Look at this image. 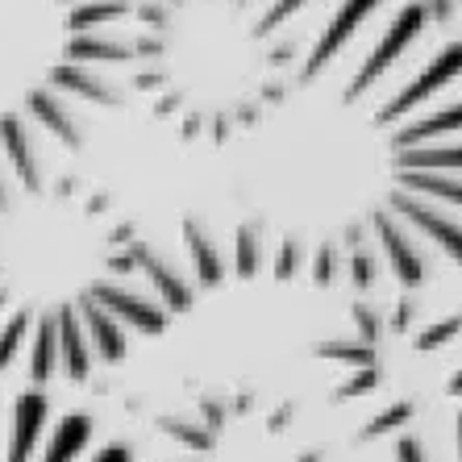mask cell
<instances>
[{"label": "cell", "mask_w": 462, "mask_h": 462, "mask_svg": "<svg viewBox=\"0 0 462 462\" xmlns=\"http://www.w3.org/2000/svg\"><path fill=\"white\" fill-rule=\"evenodd\" d=\"M458 329H462V312H458V317H446V321H438L433 329H425V334L417 337V346H420V350H433V346L450 342V337L458 334Z\"/></svg>", "instance_id": "27"}, {"label": "cell", "mask_w": 462, "mask_h": 462, "mask_svg": "<svg viewBox=\"0 0 462 462\" xmlns=\"http://www.w3.org/2000/svg\"><path fill=\"white\" fill-rule=\"evenodd\" d=\"M92 462H129V450H125V446H105V450H100Z\"/></svg>", "instance_id": "35"}, {"label": "cell", "mask_w": 462, "mask_h": 462, "mask_svg": "<svg viewBox=\"0 0 462 462\" xmlns=\"http://www.w3.org/2000/svg\"><path fill=\"white\" fill-rule=\"evenodd\" d=\"M350 275H355V288H371V283H375V258H371V250H363V246L355 250Z\"/></svg>", "instance_id": "28"}, {"label": "cell", "mask_w": 462, "mask_h": 462, "mask_svg": "<svg viewBox=\"0 0 462 462\" xmlns=\"http://www.w3.org/2000/svg\"><path fill=\"white\" fill-rule=\"evenodd\" d=\"M46 396L30 392V396L17 400V409H13V441H9V462H30L33 446H38V433L46 425Z\"/></svg>", "instance_id": "5"}, {"label": "cell", "mask_w": 462, "mask_h": 462, "mask_svg": "<svg viewBox=\"0 0 462 462\" xmlns=\"http://www.w3.org/2000/svg\"><path fill=\"white\" fill-rule=\"evenodd\" d=\"M54 329H59V358H63L67 375L84 383L88 371H92V358H88V342H84V329L76 325V309H59L54 317Z\"/></svg>", "instance_id": "11"}, {"label": "cell", "mask_w": 462, "mask_h": 462, "mask_svg": "<svg viewBox=\"0 0 462 462\" xmlns=\"http://www.w3.org/2000/svg\"><path fill=\"white\" fill-rule=\"evenodd\" d=\"M450 129H462V105L441 108V113H433V117L412 121L409 129H400V134H396V151H412L417 142L438 138V134H450Z\"/></svg>", "instance_id": "15"}, {"label": "cell", "mask_w": 462, "mask_h": 462, "mask_svg": "<svg viewBox=\"0 0 462 462\" xmlns=\"http://www.w3.org/2000/svg\"><path fill=\"white\" fill-rule=\"evenodd\" d=\"M129 13V0H92V5H79V9H71V17H67V25L76 33L92 30V25H108V22H121Z\"/></svg>", "instance_id": "19"}, {"label": "cell", "mask_w": 462, "mask_h": 462, "mask_svg": "<svg viewBox=\"0 0 462 462\" xmlns=\"http://www.w3.org/2000/svg\"><path fill=\"white\" fill-rule=\"evenodd\" d=\"M458 454H462V412H458Z\"/></svg>", "instance_id": "39"}, {"label": "cell", "mask_w": 462, "mask_h": 462, "mask_svg": "<svg viewBox=\"0 0 462 462\" xmlns=\"http://www.w3.org/2000/svg\"><path fill=\"white\" fill-rule=\"evenodd\" d=\"M183 242H188V250H192V263H196V275H200V283L205 288H217V283L226 280V263H221V254H217L213 242H205V234L188 221V229H183Z\"/></svg>", "instance_id": "16"}, {"label": "cell", "mask_w": 462, "mask_h": 462, "mask_svg": "<svg viewBox=\"0 0 462 462\" xmlns=\"http://www.w3.org/2000/svg\"><path fill=\"white\" fill-rule=\"evenodd\" d=\"M25 329H30V312H17V317L5 325V334H0V371L13 363V355H17V346H22Z\"/></svg>", "instance_id": "23"}, {"label": "cell", "mask_w": 462, "mask_h": 462, "mask_svg": "<svg viewBox=\"0 0 462 462\" xmlns=\"http://www.w3.org/2000/svg\"><path fill=\"white\" fill-rule=\"evenodd\" d=\"M30 113H33L38 121H42V125L51 129L54 138L63 142V146H71V151L79 146V129H76V121L67 117V108L59 105V100L51 97V92H42V88H38V92H30Z\"/></svg>", "instance_id": "14"}, {"label": "cell", "mask_w": 462, "mask_h": 462, "mask_svg": "<svg viewBox=\"0 0 462 462\" xmlns=\"http://www.w3.org/2000/svg\"><path fill=\"white\" fill-rule=\"evenodd\" d=\"M404 183H409L412 192L438 196V200H450V205L462 208V183H458V180H446V175H430V171H404Z\"/></svg>", "instance_id": "21"}, {"label": "cell", "mask_w": 462, "mask_h": 462, "mask_svg": "<svg viewBox=\"0 0 462 462\" xmlns=\"http://www.w3.org/2000/svg\"><path fill=\"white\" fill-rule=\"evenodd\" d=\"M0 146H5V154H9V167L13 175L30 188V192H38L42 188V171H38V159H33V146H30V134H25L22 117H0Z\"/></svg>", "instance_id": "7"}, {"label": "cell", "mask_w": 462, "mask_h": 462, "mask_svg": "<svg viewBox=\"0 0 462 462\" xmlns=\"http://www.w3.org/2000/svg\"><path fill=\"white\" fill-rule=\"evenodd\" d=\"M392 205H396V213L409 217L412 226L425 229L433 242H441V246H446V254H450L454 263L462 267V226H454L450 217L433 213L430 205H420V200H409V196H392Z\"/></svg>", "instance_id": "6"}, {"label": "cell", "mask_w": 462, "mask_h": 462, "mask_svg": "<svg viewBox=\"0 0 462 462\" xmlns=\"http://www.w3.org/2000/svg\"><path fill=\"white\" fill-rule=\"evenodd\" d=\"M88 300H97L108 317H121V321L138 325L142 334H159L162 325H167V312L154 309V304L138 300L134 291H121V288H108V283H97V288L88 291Z\"/></svg>", "instance_id": "4"}, {"label": "cell", "mask_w": 462, "mask_h": 462, "mask_svg": "<svg viewBox=\"0 0 462 462\" xmlns=\"http://www.w3.org/2000/svg\"><path fill=\"white\" fill-rule=\"evenodd\" d=\"M375 229H379V242H383L387 258H392V271L400 275V283H409V288H417L420 280H425V263H420L417 246H409V237L400 234L387 217H375Z\"/></svg>", "instance_id": "8"}, {"label": "cell", "mask_w": 462, "mask_h": 462, "mask_svg": "<svg viewBox=\"0 0 462 462\" xmlns=\"http://www.w3.org/2000/svg\"><path fill=\"white\" fill-rule=\"evenodd\" d=\"M258 271V234L254 229H237V275L250 280Z\"/></svg>", "instance_id": "24"}, {"label": "cell", "mask_w": 462, "mask_h": 462, "mask_svg": "<svg viewBox=\"0 0 462 462\" xmlns=\"http://www.w3.org/2000/svg\"><path fill=\"white\" fill-rule=\"evenodd\" d=\"M63 5H71V0H63Z\"/></svg>", "instance_id": "41"}, {"label": "cell", "mask_w": 462, "mask_h": 462, "mask_svg": "<svg viewBox=\"0 0 462 462\" xmlns=\"http://www.w3.org/2000/svg\"><path fill=\"white\" fill-rule=\"evenodd\" d=\"M375 383H379V371L375 366H363V375H355L346 387H337V392H342V396H363V392H371Z\"/></svg>", "instance_id": "34"}, {"label": "cell", "mask_w": 462, "mask_h": 462, "mask_svg": "<svg viewBox=\"0 0 462 462\" xmlns=\"http://www.w3.org/2000/svg\"><path fill=\"white\" fill-rule=\"evenodd\" d=\"M355 321H358V334H363V346H371L379 334H383V317L371 309H355Z\"/></svg>", "instance_id": "30"}, {"label": "cell", "mask_w": 462, "mask_h": 462, "mask_svg": "<svg viewBox=\"0 0 462 462\" xmlns=\"http://www.w3.org/2000/svg\"><path fill=\"white\" fill-rule=\"evenodd\" d=\"M142 17H146V22H154V25H159L162 17H167V13H162V9H154V5H151V9H142Z\"/></svg>", "instance_id": "36"}, {"label": "cell", "mask_w": 462, "mask_h": 462, "mask_svg": "<svg viewBox=\"0 0 462 462\" xmlns=\"http://www.w3.org/2000/svg\"><path fill=\"white\" fill-rule=\"evenodd\" d=\"M67 59H88V63H129L134 51L113 38H92V33H76L67 42Z\"/></svg>", "instance_id": "17"}, {"label": "cell", "mask_w": 462, "mask_h": 462, "mask_svg": "<svg viewBox=\"0 0 462 462\" xmlns=\"http://www.w3.org/2000/svg\"><path fill=\"white\" fill-rule=\"evenodd\" d=\"M167 433L180 441H188V446H196V450H208L213 446V433L208 430H192V425H167Z\"/></svg>", "instance_id": "31"}, {"label": "cell", "mask_w": 462, "mask_h": 462, "mask_svg": "<svg viewBox=\"0 0 462 462\" xmlns=\"http://www.w3.org/2000/svg\"><path fill=\"white\" fill-rule=\"evenodd\" d=\"M450 392H454V396H462V371H458V375L450 379Z\"/></svg>", "instance_id": "37"}, {"label": "cell", "mask_w": 462, "mask_h": 462, "mask_svg": "<svg viewBox=\"0 0 462 462\" xmlns=\"http://www.w3.org/2000/svg\"><path fill=\"white\" fill-rule=\"evenodd\" d=\"M420 25H425V5H409V9H400L396 13V22L387 25V33H383V42L371 51V59L363 63V71L355 76V84H350V92L346 97L355 100V97H363L366 88L375 84L379 76H383L387 67H392V59H400V54L409 51V42L420 33Z\"/></svg>", "instance_id": "1"}, {"label": "cell", "mask_w": 462, "mask_h": 462, "mask_svg": "<svg viewBox=\"0 0 462 462\" xmlns=\"http://www.w3.org/2000/svg\"><path fill=\"white\" fill-rule=\"evenodd\" d=\"M412 420V404H392L387 412H379L371 425H366V438H375V433H387V430H396V425H409Z\"/></svg>", "instance_id": "26"}, {"label": "cell", "mask_w": 462, "mask_h": 462, "mask_svg": "<svg viewBox=\"0 0 462 462\" xmlns=\"http://www.w3.org/2000/svg\"><path fill=\"white\" fill-rule=\"evenodd\" d=\"M462 167V146H438V151H400V171H450Z\"/></svg>", "instance_id": "20"}, {"label": "cell", "mask_w": 462, "mask_h": 462, "mask_svg": "<svg viewBox=\"0 0 462 462\" xmlns=\"http://www.w3.org/2000/svg\"><path fill=\"white\" fill-rule=\"evenodd\" d=\"M300 5H304V0H275V5H271V9H267V17L258 22V33H271V30H275V25H283V22H288V17H291V13L300 9Z\"/></svg>", "instance_id": "29"}, {"label": "cell", "mask_w": 462, "mask_h": 462, "mask_svg": "<svg viewBox=\"0 0 462 462\" xmlns=\"http://www.w3.org/2000/svg\"><path fill=\"white\" fill-rule=\"evenodd\" d=\"M88 438H92V417L71 412V417L59 420V430H54V438H51V446H46L42 462H76L79 454H84Z\"/></svg>", "instance_id": "13"}, {"label": "cell", "mask_w": 462, "mask_h": 462, "mask_svg": "<svg viewBox=\"0 0 462 462\" xmlns=\"http://www.w3.org/2000/svg\"><path fill=\"white\" fill-rule=\"evenodd\" d=\"M79 312H84V329L88 337H92V346H97V355L105 358V363H121L125 358V337H121V325L108 317L105 309H100L97 300H79Z\"/></svg>", "instance_id": "10"}, {"label": "cell", "mask_w": 462, "mask_h": 462, "mask_svg": "<svg viewBox=\"0 0 462 462\" xmlns=\"http://www.w3.org/2000/svg\"><path fill=\"white\" fill-rule=\"evenodd\" d=\"M337 267H342V258H337L334 246H321L317 250V258H312V283H334L337 280Z\"/></svg>", "instance_id": "25"}, {"label": "cell", "mask_w": 462, "mask_h": 462, "mask_svg": "<svg viewBox=\"0 0 462 462\" xmlns=\"http://www.w3.org/2000/svg\"><path fill=\"white\" fill-rule=\"evenodd\" d=\"M396 462H430V454H425V446H420V438H412V433H404V438L396 441Z\"/></svg>", "instance_id": "33"}, {"label": "cell", "mask_w": 462, "mask_h": 462, "mask_svg": "<svg viewBox=\"0 0 462 462\" xmlns=\"http://www.w3.org/2000/svg\"><path fill=\"white\" fill-rule=\"evenodd\" d=\"M9 208V196H5V183H0V213Z\"/></svg>", "instance_id": "38"}, {"label": "cell", "mask_w": 462, "mask_h": 462, "mask_svg": "<svg viewBox=\"0 0 462 462\" xmlns=\"http://www.w3.org/2000/svg\"><path fill=\"white\" fill-rule=\"evenodd\" d=\"M59 366V329H54V317H46L38 325V337H33V355H30V375L33 383H46Z\"/></svg>", "instance_id": "18"}, {"label": "cell", "mask_w": 462, "mask_h": 462, "mask_svg": "<svg viewBox=\"0 0 462 462\" xmlns=\"http://www.w3.org/2000/svg\"><path fill=\"white\" fill-rule=\"evenodd\" d=\"M458 76H462V42H454V46H446V51H441L438 59H433V63L425 67V71H420V76L412 79V84L404 88V92H400V97L383 108V113H379V121H396V117H404V113H409L412 105H420V100L430 97V92L446 88L450 79H458Z\"/></svg>", "instance_id": "2"}, {"label": "cell", "mask_w": 462, "mask_h": 462, "mask_svg": "<svg viewBox=\"0 0 462 462\" xmlns=\"http://www.w3.org/2000/svg\"><path fill=\"white\" fill-rule=\"evenodd\" d=\"M379 0H346L342 9H337V17L329 25H325V33H321V42L312 46V54H309V63H304V79H312V76H321V67L334 59L337 51H342V42L350 38V33L358 30V22H363L366 13L375 9Z\"/></svg>", "instance_id": "3"}, {"label": "cell", "mask_w": 462, "mask_h": 462, "mask_svg": "<svg viewBox=\"0 0 462 462\" xmlns=\"http://www.w3.org/2000/svg\"><path fill=\"white\" fill-rule=\"evenodd\" d=\"M51 84L54 88H67V92H76V97L92 100V105H121V92L113 84H105L100 76H92V71H84V67L76 63H63L51 71Z\"/></svg>", "instance_id": "12"}, {"label": "cell", "mask_w": 462, "mask_h": 462, "mask_svg": "<svg viewBox=\"0 0 462 462\" xmlns=\"http://www.w3.org/2000/svg\"><path fill=\"white\" fill-rule=\"evenodd\" d=\"M321 358H337V363H355V366H375V350L371 346H342V342H321L317 346Z\"/></svg>", "instance_id": "22"}, {"label": "cell", "mask_w": 462, "mask_h": 462, "mask_svg": "<svg viewBox=\"0 0 462 462\" xmlns=\"http://www.w3.org/2000/svg\"><path fill=\"white\" fill-rule=\"evenodd\" d=\"M0 304H5V291H0Z\"/></svg>", "instance_id": "40"}, {"label": "cell", "mask_w": 462, "mask_h": 462, "mask_svg": "<svg viewBox=\"0 0 462 462\" xmlns=\"http://www.w3.org/2000/svg\"><path fill=\"white\" fill-rule=\"evenodd\" d=\"M296 267H300V246H296V242H283L280 263H275V280H291Z\"/></svg>", "instance_id": "32"}, {"label": "cell", "mask_w": 462, "mask_h": 462, "mask_svg": "<svg viewBox=\"0 0 462 462\" xmlns=\"http://www.w3.org/2000/svg\"><path fill=\"white\" fill-rule=\"evenodd\" d=\"M134 258H138V267L146 271V280L154 283V291L167 300V309H171V312H188V309H192V288H188V283H183L180 275L162 263V258H154L146 246L134 250Z\"/></svg>", "instance_id": "9"}]
</instances>
